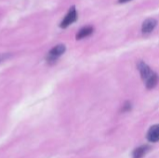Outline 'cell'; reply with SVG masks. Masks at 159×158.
<instances>
[{"label": "cell", "mask_w": 159, "mask_h": 158, "mask_svg": "<svg viewBox=\"0 0 159 158\" xmlns=\"http://www.w3.org/2000/svg\"><path fill=\"white\" fill-rule=\"evenodd\" d=\"M157 20L156 19H147L143 22L142 25V33L143 34H151L157 27Z\"/></svg>", "instance_id": "4"}, {"label": "cell", "mask_w": 159, "mask_h": 158, "mask_svg": "<svg viewBox=\"0 0 159 158\" xmlns=\"http://www.w3.org/2000/svg\"><path fill=\"white\" fill-rule=\"evenodd\" d=\"M93 32H94L93 26H85L78 31L75 37L77 40H80V39H83V38H86V37L91 35L93 34Z\"/></svg>", "instance_id": "7"}, {"label": "cell", "mask_w": 159, "mask_h": 158, "mask_svg": "<svg viewBox=\"0 0 159 158\" xmlns=\"http://www.w3.org/2000/svg\"><path fill=\"white\" fill-rule=\"evenodd\" d=\"M132 110V104L130 102L127 101L124 102V104L122 105V109H121V112L122 113H129Z\"/></svg>", "instance_id": "9"}, {"label": "cell", "mask_w": 159, "mask_h": 158, "mask_svg": "<svg viewBox=\"0 0 159 158\" xmlns=\"http://www.w3.org/2000/svg\"><path fill=\"white\" fill-rule=\"evenodd\" d=\"M65 50H66V47L62 44L57 45L54 47H52L47 56L48 63V64H54L57 61V60L65 52Z\"/></svg>", "instance_id": "1"}, {"label": "cell", "mask_w": 159, "mask_h": 158, "mask_svg": "<svg viewBox=\"0 0 159 158\" xmlns=\"http://www.w3.org/2000/svg\"><path fill=\"white\" fill-rule=\"evenodd\" d=\"M147 141L150 142H159V124L152 126L146 134Z\"/></svg>", "instance_id": "5"}, {"label": "cell", "mask_w": 159, "mask_h": 158, "mask_svg": "<svg viewBox=\"0 0 159 158\" xmlns=\"http://www.w3.org/2000/svg\"><path fill=\"white\" fill-rule=\"evenodd\" d=\"M76 20H77V11L75 9V7L73 6L69 9L67 15L63 18V20L61 22V25L60 26L61 28H67L69 25H71L72 23H74Z\"/></svg>", "instance_id": "3"}, {"label": "cell", "mask_w": 159, "mask_h": 158, "mask_svg": "<svg viewBox=\"0 0 159 158\" xmlns=\"http://www.w3.org/2000/svg\"><path fill=\"white\" fill-rule=\"evenodd\" d=\"M144 83H145V87H146L147 89L155 88L159 83V74L157 73L154 72V74L150 76V78Z\"/></svg>", "instance_id": "8"}, {"label": "cell", "mask_w": 159, "mask_h": 158, "mask_svg": "<svg viewBox=\"0 0 159 158\" xmlns=\"http://www.w3.org/2000/svg\"><path fill=\"white\" fill-rule=\"evenodd\" d=\"M151 150V146L144 144L137 147L132 152V158H143L144 156Z\"/></svg>", "instance_id": "6"}, {"label": "cell", "mask_w": 159, "mask_h": 158, "mask_svg": "<svg viewBox=\"0 0 159 158\" xmlns=\"http://www.w3.org/2000/svg\"><path fill=\"white\" fill-rule=\"evenodd\" d=\"M7 56H8V55H2V56H0V62L6 60V59H7Z\"/></svg>", "instance_id": "10"}, {"label": "cell", "mask_w": 159, "mask_h": 158, "mask_svg": "<svg viewBox=\"0 0 159 158\" xmlns=\"http://www.w3.org/2000/svg\"><path fill=\"white\" fill-rule=\"evenodd\" d=\"M129 1H130V0H118V3H127V2H129Z\"/></svg>", "instance_id": "11"}, {"label": "cell", "mask_w": 159, "mask_h": 158, "mask_svg": "<svg viewBox=\"0 0 159 158\" xmlns=\"http://www.w3.org/2000/svg\"><path fill=\"white\" fill-rule=\"evenodd\" d=\"M137 68H138V70H139V72H140V74H141V77H142V79L144 81V82H146L149 78H150V76L154 74V71L150 68V66L147 64V63H145L143 61H138V63H137Z\"/></svg>", "instance_id": "2"}]
</instances>
